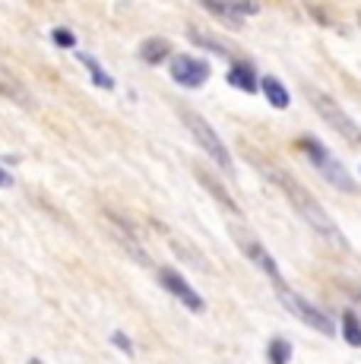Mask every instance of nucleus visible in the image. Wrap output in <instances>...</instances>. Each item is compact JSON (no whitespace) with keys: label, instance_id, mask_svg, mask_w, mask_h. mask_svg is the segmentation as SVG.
<instances>
[{"label":"nucleus","instance_id":"f257e3e1","mask_svg":"<svg viewBox=\"0 0 361 364\" xmlns=\"http://www.w3.org/2000/svg\"><path fill=\"white\" fill-rule=\"evenodd\" d=\"M251 162L260 168L263 174H266V181L269 184H276L282 193H286V200L291 203V209H295L298 215H301L304 222H308L311 228H314L317 235L323 237L326 244H333V247H343V250H349V241H345V235L339 232V225L333 222V215L326 213V209L320 206V200L314 197V193L308 191V187L301 184L298 178H291L289 171H282L279 165H273V162H260L257 156H251Z\"/></svg>","mask_w":361,"mask_h":364},{"label":"nucleus","instance_id":"f03ea898","mask_svg":"<svg viewBox=\"0 0 361 364\" xmlns=\"http://www.w3.org/2000/svg\"><path fill=\"white\" fill-rule=\"evenodd\" d=\"M304 95H308V102L314 105V111L326 121V127H333L339 133V136L345 139L349 146H361V127L349 117V111L343 108L336 99H330V95L323 92V89L311 86V82H304Z\"/></svg>","mask_w":361,"mask_h":364},{"label":"nucleus","instance_id":"7ed1b4c3","mask_svg":"<svg viewBox=\"0 0 361 364\" xmlns=\"http://www.w3.org/2000/svg\"><path fill=\"white\" fill-rule=\"evenodd\" d=\"M178 114H180V121H184V127L190 130V136L200 143V149L206 152V156L216 162L225 174H232L235 171V162H232V152L225 149V143L219 139V133L210 127V121H206L203 114H197L193 108H187V105H180L178 108Z\"/></svg>","mask_w":361,"mask_h":364},{"label":"nucleus","instance_id":"20e7f679","mask_svg":"<svg viewBox=\"0 0 361 364\" xmlns=\"http://www.w3.org/2000/svg\"><path fill=\"white\" fill-rule=\"evenodd\" d=\"M298 149L304 152V159H308V162L314 165L317 171H320L333 187H336V191H343V193H355L358 191V184L349 178V171H345V168L330 156V149H326L317 136H301L298 139Z\"/></svg>","mask_w":361,"mask_h":364},{"label":"nucleus","instance_id":"39448f33","mask_svg":"<svg viewBox=\"0 0 361 364\" xmlns=\"http://www.w3.org/2000/svg\"><path fill=\"white\" fill-rule=\"evenodd\" d=\"M232 241L238 244V250L241 254L251 260L257 269L260 272H266L269 279H273V285L279 289V285H286L282 282V272H279V266H276V260H273V254H269L266 247H263L260 241H257V235L251 232V228H244V225H232Z\"/></svg>","mask_w":361,"mask_h":364},{"label":"nucleus","instance_id":"423d86ee","mask_svg":"<svg viewBox=\"0 0 361 364\" xmlns=\"http://www.w3.org/2000/svg\"><path fill=\"white\" fill-rule=\"evenodd\" d=\"M279 301H282V307H286L289 314H295L298 320H301L304 326H311V330H317V333H323V336H336V323H333L330 317L320 311V307H314L308 298H301L298 291H291L286 289V285H279Z\"/></svg>","mask_w":361,"mask_h":364},{"label":"nucleus","instance_id":"0eeeda50","mask_svg":"<svg viewBox=\"0 0 361 364\" xmlns=\"http://www.w3.org/2000/svg\"><path fill=\"white\" fill-rule=\"evenodd\" d=\"M158 285H162L168 295H175L180 304L187 307V311H193V314H203L206 311V301L193 291V285L187 282L180 272H175L171 266H158Z\"/></svg>","mask_w":361,"mask_h":364},{"label":"nucleus","instance_id":"6e6552de","mask_svg":"<svg viewBox=\"0 0 361 364\" xmlns=\"http://www.w3.org/2000/svg\"><path fill=\"white\" fill-rule=\"evenodd\" d=\"M171 76H175L178 86L200 89L210 80V64L203 58H193V54H175L171 58Z\"/></svg>","mask_w":361,"mask_h":364},{"label":"nucleus","instance_id":"1a4fd4ad","mask_svg":"<svg viewBox=\"0 0 361 364\" xmlns=\"http://www.w3.org/2000/svg\"><path fill=\"white\" fill-rule=\"evenodd\" d=\"M203 6L212 13V16L225 19L232 29H241V19L244 16H254V13H260V4H251V0H203Z\"/></svg>","mask_w":361,"mask_h":364},{"label":"nucleus","instance_id":"9d476101","mask_svg":"<svg viewBox=\"0 0 361 364\" xmlns=\"http://www.w3.org/2000/svg\"><path fill=\"white\" fill-rule=\"evenodd\" d=\"M193 174H197V181H200V184H203L206 191H210L212 197L219 200V206H222V209H228V213L241 215L238 203H235V200H232V193H228L225 187H222V181L216 178V174H210V171H206V168H200V165H193Z\"/></svg>","mask_w":361,"mask_h":364},{"label":"nucleus","instance_id":"9b49d317","mask_svg":"<svg viewBox=\"0 0 361 364\" xmlns=\"http://www.w3.org/2000/svg\"><path fill=\"white\" fill-rule=\"evenodd\" d=\"M228 86L241 89V92H257L260 89V80H257V70L251 60H235L232 70H228Z\"/></svg>","mask_w":361,"mask_h":364},{"label":"nucleus","instance_id":"f8f14e48","mask_svg":"<svg viewBox=\"0 0 361 364\" xmlns=\"http://www.w3.org/2000/svg\"><path fill=\"white\" fill-rule=\"evenodd\" d=\"M187 38H190L197 48H203V51L219 54V58H232V51H235V48L228 45V41H222L219 35L203 32V29H197V26H187Z\"/></svg>","mask_w":361,"mask_h":364},{"label":"nucleus","instance_id":"ddd939ff","mask_svg":"<svg viewBox=\"0 0 361 364\" xmlns=\"http://www.w3.org/2000/svg\"><path fill=\"white\" fill-rule=\"evenodd\" d=\"M136 54H140V60L156 67V64H162V60L171 58V41L168 38H146Z\"/></svg>","mask_w":361,"mask_h":364},{"label":"nucleus","instance_id":"4468645a","mask_svg":"<svg viewBox=\"0 0 361 364\" xmlns=\"http://www.w3.org/2000/svg\"><path fill=\"white\" fill-rule=\"evenodd\" d=\"M73 54H76V60H80V64L89 70V76H92V82H95V86L108 89V92H111V89H114V76H111L108 70H105V67L99 64V60L92 58V54H86V51H73Z\"/></svg>","mask_w":361,"mask_h":364},{"label":"nucleus","instance_id":"2eb2a0df","mask_svg":"<svg viewBox=\"0 0 361 364\" xmlns=\"http://www.w3.org/2000/svg\"><path fill=\"white\" fill-rule=\"evenodd\" d=\"M260 89H263V95H266V102L273 105V108H289V89L282 86L276 76H263L260 80Z\"/></svg>","mask_w":361,"mask_h":364},{"label":"nucleus","instance_id":"dca6fc26","mask_svg":"<svg viewBox=\"0 0 361 364\" xmlns=\"http://www.w3.org/2000/svg\"><path fill=\"white\" fill-rule=\"evenodd\" d=\"M0 95H4V99H10V102H16V105H26V108H32V95L26 92V89L19 86L13 76H6V73H0Z\"/></svg>","mask_w":361,"mask_h":364},{"label":"nucleus","instance_id":"f3484780","mask_svg":"<svg viewBox=\"0 0 361 364\" xmlns=\"http://www.w3.org/2000/svg\"><path fill=\"white\" fill-rule=\"evenodd\" d=\"M343 336L352 348H361V320L355 311H345L343 314Z\"/></svg>","mask_w":361,"mask_h":364},{"label":"nucleus","instance_id":"a211bd4d","mask_svg":"<svg viewBox=\"0 0 361 364\" xmlns=\"http://www.w3.org/2000/svg\"><path fill=\"white\" fill-rule=\"evenodd\" d=\"M266 355H269V364H289V358H291V346H289V339H282V336L269 339Z\"/></svg>","mask_w":361,"mask_h":364},{"label":"nucleus","instance_id":"6ab92c4d","mask_svg":"<svg viewBox=\"0 0 361 364\" xmlns=\"http://www.w3.org/2000/svg\"><path fill=\"white\" fill-rule=\"evenodd\" d=\"M171 247H178V250H180V260H187V263H193V266H200V269L210 272V263H206L203 257H197V250H193L190 244H184L180 237H171Z\"/></svg>","mask_w":361,"mask_h":364},{"label":"nucleus","instance_id":"aec40b11","mask_svg":"<svg viewBox=\"0 0 361 364\" xmlns=\"http://www.w3.org/2000/svg\"><path fill=\"white\" fill-rule=\"evenodd\" d=\"M51 38H54V45L58 48H76V35L70 29H54Z\"/></svg>","mask_w":361,"mask_h":364},{"label":"nucleus","instance_id":"412c9836","mask_svg":"<svg viewBox=\"0 0 361 364\" xmlns=\"http://www.w3.org/2000/svg\"><path fill=\"white\" fill-rule=\"evenodd\" d=\"M111 342H114V346L121 348L124 355H130V358L136 355V348H134V342H130V336H124V333H111Z\"/></svg>","mask_w":361,"mask_h":364},{"label":"nucleus","instance_id":"4be33fe9","mask_svg":"<svg viewBox=\"0 0 361 364\" xmlns=\"http://www.w3.org/2000/svg\"><path fill=\"white\" fill-rule=\"evenodd\" d=\"M16 184V178H13L10 171H4V168H0V187H13Z\"/></svg>","mask_w":361,"mask_h":364},{"label":"nucleus","instance_id":"5701e85b","mask_svg":"<svg viewBox=\"0 0 361 364\" xmlns=\"http://www.w3.org/2000/svg\"><path fill=\"white\" fill-rule=\"evenodd\" d=\"M358 26H361V10H358Z\"/></svg>","mask_w":361,"mask_h":364}]
</instances>
